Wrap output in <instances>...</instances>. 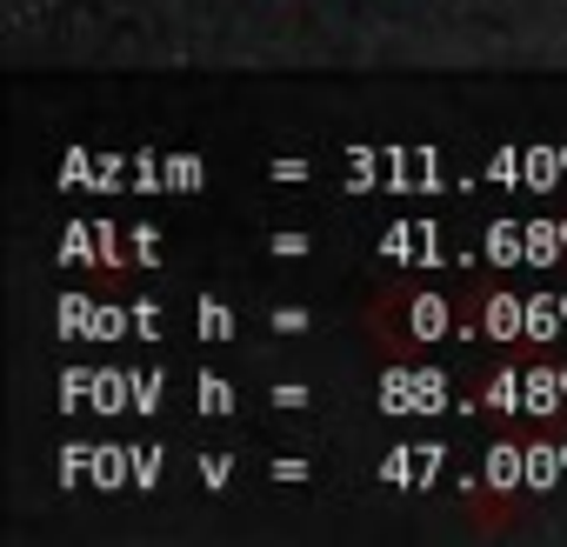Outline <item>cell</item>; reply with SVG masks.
Segmentation results:
<instances>
[{
  "label": "cell",
  "mask_w": 567,
  "mask_h": 547,
  "mask_svg": "<svg viewBox=\"0 0 567 547\" xmlns=\"http://www.w3.org/2000/svg\"><path fill=\"white\" fill-rule=\"evenodd\" d=\"M520 474H527V467H520V454H514V441H501V447H494V481H501V487H514Z\"/></svg>",
  "instance_id": "cell-4"
},
{
  "label": "cell",
  "mask_w": 567,
  "mask_h": 547,
  "mask_svg": "<svg viewBox=\"0 0 567 547\" xmlns=\"http://www.w3.org/2000/svg\"><path fill=\"white\" fill-rule=\"evenodd\" d=\"M514 328H520V308H514V301H501V308H494V334H514Z\"/></svg>",
  "instance_id": "cell-8"
},
{
  "label": "cell",
  "mask_w": 567,
  "mask_h": 547,
  "mask_svg": "<svg viewBox=\"0 0 567 547\" xmlns=\"http://www.w3.org/2000/svg\"><path fill=\"white\" fill-rule=\"evenodd\" d=\"M200 407H207V414H227V407H234V401H227V381L207 374V381H200Z\"/></svg>",
  "instance_id": "cell-6"
},
{
  "label": "cell",
  "mask_w": 567,
  "mask_h": 547,
  "mask_svg": "<svg viewBox=\"0 0 567 547\" xmlns=\"http://www.w3.org/2000/svg\"><path fill=\"white\" fill-rule=\"evenodd\" d=\"M381 407H394V414L441 407V374L434 368H388L381 374Z\"/></svg>",
  "instance_id": "cell-1"
},
{
  "label": "cell",
  "mask_w": 567,
  "mask_h": 547,
  "mask_svg": "<svg viewBox=\"0 0 567 547\" xmlns=\"http://www.w3.org/2000/svg\"><path fill=\"white\" fill-rule=\"evenodd\" d=\"M200 334H207V341L234 334V314H227V308H214V301H200Z\"/></svg>",
  "instance_id": "cell-5"
},
{
  "label": "cell",
  "mask_w": 567,
  "mask_h": 547,
  "mask_svg": "<svg viewBox=\"0 0 567 547\" xmlns=\"http://www.w3.org/2000/svg\"><path fill=\"white\" fill-rule=\"evenodd\" d=\"M447 334V301L441 295H414L408 301V341H441Z\"/></svg>",
  "instance_id": "cell-2"
},
{
  "label": "cell",
  "mask_w": 567,
  "mask_h": 547,
  "mask_svg": "<svg viewBox=\"0 0 567 547\" xmlns=\"http://www.w3.org/2000/svg\"><path fill=\"white\" fill-rule=\"evenodd\" d=\"M514 388H520V374L507 368V374H494V381H487V394H481V401H487V407H527Z\"/></svg>",
  "instance_id": "cell-3"
},
{
  "label": "cell",
  "mask_w": 567,
  "mask_h": 547,
  "mask_svg": "<svg viewBox=\"0 0 567 547\" xmlns=\"http://www.w3.org/2000/svg\"><path fill=\"white\" fill-rule=\"evenodd\" d=\"M274 401H280V407H308V388H301V381H280Z\"/></svg>",
  "instance_id": "cell-7"
}]
</instances>
